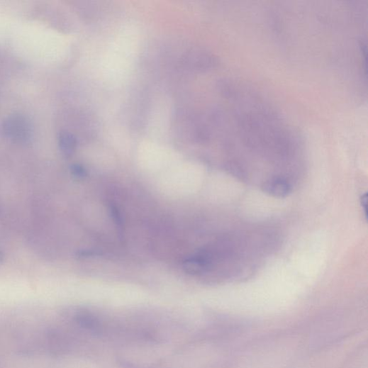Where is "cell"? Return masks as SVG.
I'll use <instances>...</instances> for the list:
<instances>
[{"mask_svg":"<svg viewBox=\"0 0 368 368\" xmlns=\"http://www.w3.org/2000/svg\"><path fill=\"white\" fill-rule=\"evenodd\" d=\"M3 130L9 139L21 143L29 142L33 135V126L29 120L19 114L8 117L3 124Z\"/></svg>","mask_w":368,"mask_h":368,"instance_id":"obj_1","label":"cell"},{"mask_svg":"<svg viewBox=\"0 0 368 368\" xmlns=\"http://www.w3.org/2000/svg\"><path fill=\"white\" fill-rule=\"evenodd\" d=\"M211 264V257L206 252H201L184 260V271L191 275L201 274L205 272Z\"/></svg>","mask_w":368,"mask_h":368,"instance_id":"obj_2","label":"cell"},{"mask_svg":"<svg viewBox=\"0 0 368 368\" xmlns=\"http://www.w3.org/2000/svg\"><path fill=\"white\" fill-rule=\"evenodd\" d=\"M262 190L272 196L284 198L290 194L291 186L286 180L275 178L265 183Z\"/></svg>","mask_w":368,"mask_h":368,"instance_id":"obj_3","label":"cell"},{"mask_svg":"<svg viewBox=\"0 0 368 368\" xmlns=\"http://www.w3.org/2000/svg\"><path fill=\"white\" fill-rule=\"evenodd\" d=\"M59 143L62 152L66 156H71L75 151L77 140L75 136L69 132H62L59 137Z\"/></svg>","mask_w":368,"mask_h":368,"instance_id":"obj_4","label":"cell"},{"mask_svg":"<svg viewBox=\"0 0 368 368\" xmlns=\"http://www.w3.org/2000/svg\"><path fill=\"white\" fill-rule=\"evenodd\" d=\"M71 173L77 180H83L87 176V170L79 165H74L71 167Z\"/></svg>","mask_w":368,"mask_h":368,"instance_id":"obj_5","label":"cell"},{"mask_svg":"<svg viewBox=\"0 0 368 368\" xmlns=\"http://www.w3.org/2000/svg\"><path fill=\"white\" fill-rule=\"evenodd\" d=\"M111 211L112 216H113L116 223L117 224V225L118 227H122V225H123L122 218H121V216L119 213L118 208L116 206H112Z\"/></svg>","mask_w":368,"mask_h":368,"instance_id":"obj_6","label":"cell"},{"mask_svg":"<svg viewBox=\"0 0 368 368\" xmlns=\"http://www.w3.org/2000/svg\"><path fill=\"white\" fill-rule=\"evenodd\" d=\"M361 204L362 206V208L364 210V216L367 218V194L365 193L364 195L361 197Z\"/></svg>","mask_w":368,"mask_h":368,"instance_id":"obj_7","label":"cell"},{"mask_svg":"<svg viewBox=\"0 0 368 368\" xmlns=\"http://www.w3.org/2000/svg\"><path fill=\"white\" fill-rule=\"evenodd\" d=\"M4 260V255L1 251H0V262H3Z\"/></svg>","mask_w":368,"mask_h":368,"instance_id":"obj_8","label":"cell"}]
</instances>
